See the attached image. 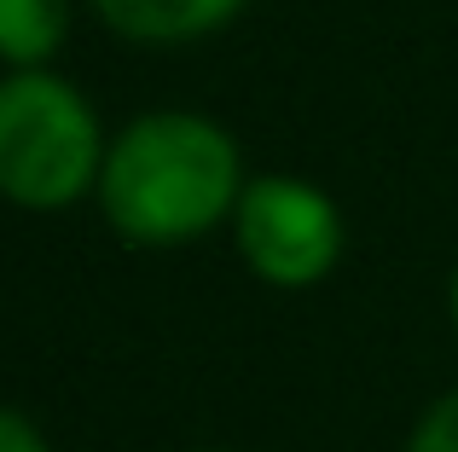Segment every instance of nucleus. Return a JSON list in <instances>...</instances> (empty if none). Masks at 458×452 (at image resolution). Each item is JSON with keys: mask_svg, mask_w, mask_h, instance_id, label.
I'll use <instances>...</instances> for the list:
<instances>
[{"mask_svg": "<svg viewBox=\"0 0 458 452\" xmlns=\"http://www.w3.org/2000/svg\"><path fill=\"white\" fill-rule=\"evenodd\" d=\"M238 197V146L209 116L151 111L105 146L99 204L128 244H186L233 215Z\"/></svg>", "mask_w": 458, "mask_h": 452, "instance_id": "obj_1", "label": "nucleus"}, {"mask_svg": "<svg viewBox=\"0 0 458 452\" xmlns=\"http://www.w3.org/2000/svg\"><path fill=\"white\" fill-rule=\"evenodd\" d=\"M105 169L93 105L53 70L0 76V197L70 209Z\"/></svg>", "mask_w": 458, "mask_h": 452, "instance_id": "obj_2", "label": "nucleus"}, {"mask_svg": "<svg viewBox=\"0 0 458 452\" xmlns=\"http://www.w3.org/2000/svg\"><path fill=\"white\" fill-rule=\"evenodd\" d=\"M238 255L256 279L279 284V290H302L319 284L343 255V215L313 180L296 174H261L244 186L233 209Z\"/></svg>", "mask_w": 458, "mask_h": 452, "instance_id": "obj_3", "label": "nucleus"}, {"mask_svg": "<svg viewBox=\"0 0 458 452\" xmlns=\"http://www.w3.org/2000/svg\"><path fill=\"white\" fill-rule=\"evenodd\" d=\"M105 23L134 41H191L233 18L244 0H93Z\"/></svg>", "mask_w": 458, "mask_h": 452, "instance_id": "obj_4", "label": "nucleus"}, {"mask_svg": "<svg viewBox=\"0 0 458 452\" xmlns=\"http://www.w3.org/2000/svg\"><path fill=\"white\" fill-rule=\"evenodd\" d=\"M70 0H0V58L18 70H41V58L64 41Z\"/></svg>", "mask_w": 458, "mask_h": 452, "instance_id": "obj_5", "label": "nucleus"}, {"mask_svg": "<svg viewBox=\"0 0 458 452\" xmlns=\"http://www.w3.org/2000/svg\"><path fill=\"white\" fill-rule=\"evenodd\" d=\"M406 452H458V389L424 406V418L406 435Z\"/></svg>", "mask_w": 458, "mask_h": 452, "instance_id": "obj_6", "label": "nucleus"}, {"mask_svg": "<svg viewBox=\"0 0 458 452\" xmlns=\"http://www.w3.org/2000/svg\"><path fill=\"white\" fill-rule=\"evenodd\" d=\"M0 452H53V447H47V435L35 430L23 412L0 406Z\"/></svg>", "mask_w": 458, "mask_h": 452, "instance_id": "obj_7", "label": "nucleus"}, {"mask_svg": "<svg viewBox=\"0 0 458 452\" xmlns=\"http://www.w3.org/2000/svg\"><path fill=\"white\" fill-rule=\"evenodd\" d=\"M447 314H453V331H458V267H453V284H447Z\"/></svg>", "mask_w": 458, "mask_h": 452, "instance_id": "obj_8", "label": "nucleus"}]
</instances>
